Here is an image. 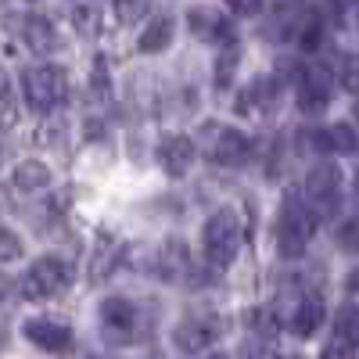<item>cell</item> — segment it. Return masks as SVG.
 <instances>
[{
    "label": "cell",
    "instance_id": "obj_25",
    "mask_svg": "<svg viewBox=\"0 0 359 359\" xmlns=\"http://www.w3.org/2000/svg\"><path fill=\"white\" fill-rule=\"evenodd\" d=\"M76 22L83 33H97V8H76Z\"/></svg>",
    "mask_w": 359,
    "mask_h": 359
},
{
    "label": "cell",
    "instance_id": "obj_11",
    "mask_svg": "<svg viewBox=\"0 0 359 359\" xmlns=\"http://www.w3.org/2000/svg\"><path fill=\"white\" fill-rule=\"evenodd\" d=\"M194 155H198V147H194V140L184 137V133L165 137V140L158 144V162H162V169H165L169 176H184V172L191 169Z\"/></svg>",
    "mask_w": 359,
    "mask_h": 359
},
{
    "label": "cell",
    "instance_id": "obj_20",
    "mask_svg": "<svg viewBox=\"0 0 359 359\" xmlns=\"http://www.w3.org/2000/svg\"><path fill=\"white\" fill-rule=\"evenodd\" d=\"M341 86L348 94H359V54H345L341 57V72H338Z\"/></svg>",
    "mask_w": 359,
    "mask_h": 359
},
{
    "label": "cell",
    "instance_id": "obj_21",
    "mask_svg": "<svg viewBox=\"0 0 359 359\" xmlns=\"http://www.w3.org/2000/svg\"><path fill=\"white\" fill-rule=\"evenodd\" d=\"M277 101V83L273 79H255L248 90V104H273Z\"/></svg>",
    "mask_w": 359,
    "mask_h": 359
},
{
    "label": "cell",
    "instance_id": "obj_22",
    "mask_svg": "<svg viewBox=\"0 0 359 359\" xmlns=\"http://www.w3.org/2000/svg\"><path fill=\"white\" fill-rule=\"evenodd\" d=\"M15 259H22V241L11 230L0 226V262H15Z\"/></svg>",
    "mask_w": 359,
    "mask_h": 359
},
{
    "label": "cell",
    "instance_id": "obj_13",
    "mask_svg": "<svg viewBox=\"0 0 359 359\" xmlns=\"http://www.w3.org/2000/svg\"><path fill=\"white\" fill-rule=\"evenodd\" d=\"M320 323H323V302L320 298H306V302L294 309V316H291V331L298 338H309Z\"/></svg>",
    "mask_w": 359,
    "mask_h": 359
},
{
    "label": "cell",
    "instance_id": "obj_7",
    "mask_svg": "<svg viewBox=\"0 0 359 359\" xmlns=\"http://www.w3.org/2000/svg\"><path fill=\"white\" fill-rule=\"evenodd\" d=\"M101 331L115 345L130 341L133 331H137V306L130 302V298H118V294L104 298V302H101Z\"/></svg>",
    "mask_w": 359,
    "mask_h": 359
},
{
    "label": "cell",
    "instance_id": "obj_4",
    "mask_svg": "<svg viewBox=\"0 0 359 359\" xmlns=\"http://www.w3.org/2000/svg\"><path fill=\"white\" fill-rule=\"evenodd\" d=\"M69 280H72V266L57 255H43L29 266L22 291H25V298H54L57 291L69 287Z\"/></svg>",
    "mask_w": 359,
    "mask_h": 359
},
{
    "label": "cell",
    "instance_id": "obj_10",
    "mask_svg": "<svg viewBox=\"0 0 359 359\" xmlns=\"http://www.w3.org/2000/svg\"><path fill=\"white\" fill-rule=\"evenodd\" d=\"M22 334L33 341L36 348H47V352H65L72 345V331H69V327L65 323H54V320H43V316L29 320L22 327Z\"/></svg>",
    "mask_w": 359,
    "mask_h": 359
},
{
    "label": "cell",
    "instance_id": "obj_9",
    "mask_svg": "<svg viewBox=\"0 0 359 359\" xmlns=\"http://www.w3.org/2000/svg\"><path fill=\"white\" fill-rule=\"evenodd\" d=\"M327 101H331V72L323 65H309L302 72V83H298V108L316 115L327 108Z\"/></svg>",
    "mask_w": 359,
    "mask_h": 359
},
{
    "label": "cell",
    "instance_id": "obj_28",
    "mask_svg": "<svg viewBox=\"0 0 359 359\" xmlns=\"http://www.w3.org/2000/svg\"><path fill=\"white\" fill-rule=\"evenodd\" d=\"M69 359H101V355H94V352H76V355H69Z\"/></svg>",
    "mask_w": 359,
    "mask_h": 359
},
{
    "label": "cell",
    "instance_id": "obj_19",
    "mask_svg": "<svg viewBox=\"0 0 359 359\" xmlns=\"http://www.w3.org/2000/svg\"><path fill=\"white\" fill-rule=\"evenodd\" d=\"M25 36H29V43L40 47V50H47V47L54 43V33H50V25H47L43 18H29V22H25Z\"/></svg>",
    "mask_w": 359,
    "mask_h": 359
},
{
    "label": "cell",
    "instance_id": "obj_24",
    "mask_svg": "<svg viewBox=\"0 0 359 359\" xmlns=\"http://www.w3.org/2000/svg\"><path fill=\"white\" fill-rule=\"evenodd\" d=\"M320 359H355V348L345 341H331V345H323Z\"/></svg>",
    "mask_w": 359,
    "mask_h": 359
},
{
    "label": "cell",
    "instance_id": "obj_15",
    "mask_svg": "<svg viewBox=\"0 0 359 359\" xmlns=\"http://www.w3.org/2000/svg\"><path fill=\"white\" fill-rule=\"evenodd\" d=\"M334 341H345V345H359V306H341L338 316H334Z\"/></svg>",
    "mask_w": 359,
    "mask_h": 359
},
{
    "label": "cell",
    "instance_id": "obj_18",
    "mask_svg": "<svg viewBox=\"0 0 359 359\" xmlns=\"http://www.w3.org/2000/svg\"><path fill=\"white\" fill-rule=\"evenodd\" d=\"M237 57H241V54H237V47H233V43H230V47H223V54L216 57V86H219V90H226V86L233 83Z\"/></svg>",
    "mask_w": 359,
    "mask_h": 359
},
{
    "label": "cell",
    "instance_id": "obj_5",
    "mask_svg": "<svg viewBox=\"0 0 359 359\" xmlns=\"http://www.w3.org/2000/svg\"><path fill=\"white\" fill-rule=\"evenodd\" d=\"M306 194L313 201V216H331L341 201V169L331 162L313 165V172L306 176Z\"/></svg>",
    "mask_w": 359,
    "mask_h": 359
},
{
    "label": "cell",
    "instance_id": "obj_17",
    "mask_svg": "<svg viewBox=\"0 0 359 359\" xmlns=\"http://www.w3.org/2000/svg\"><path fill=\"white\" fill-rule=\"evenodd\" d=\"M327 147H334V151H341V155H352L355 147H359V137H355V130H352V126L338 123V126L327 130Z\"/></svg>",
    "mask_w": 359,
    "mask_h": 359
},
{
    "label": "cell",
    "instance_id": "obj_14",
    "mask_svg": "<svg viewBox=\"0 0 359 359\" xmlns=\"http://www.w3.org/2000/svg\"><path fill=\"white\" fill-rule=\"evenodd\" d=\"M169 40H172V18L158 15V18L147 22V29L140 33V50L158 54V50H165V47H169Z\"/></svg>",
    "mask_w": 359,
    "mask_h": 359
},
{
    "label": "cell",
    "instance_id": "obj_1",
    "mask_svg": "<svg viewBox=\"0 0 359 359\" xmlns=\"http://www.w3.org/2000/svg\"><path fill=\"white\" fill-rule=\"evenodd\" d=\"M201 245H205V259L212 266H230L237 248H241V219H237L230 208H219L216 216L205 219Z\"/></svg>",
    "mask_w": 359,
    "mask_h": 359
},
{
    "label": "cell",
    "instance_id": "obj_8",
    "mask_svg": "<svg viewBox=\"0 0 359 359\" xmlns=\"http://www.w3.org/2000/svg\"><path fill=\"white\" fill-rule=\"evenodd\" d=\"M219 331H223V327H219L216 316H187V320L172 331V341H176L180 352L194 355V352H205L208 345H212V341L219 338Z\"/></svg>",
    "mask_w": 359,
    "mask_h": 359
},
{
    "label": "cell",
    "instance_id": "obj_3",
    "mask_svg": "<svg viewBox=\"0 0 359 359\" xmlns=\"http://www.w3.org/2000/svg\"><path fill=\"white\" fill-rule=\"evenodd\" d=\"M22 90H25L29 108L50 111L54 104L65 101L69 79H65V72L57 69V65H36V69H25L22 72Z\"/></svg>",
    "mask_w": 359,
    "mask_h": 359
},
{
    "label": "cell",
    "instance_id": "obj_6",
    "mask_svg": "<svg viewBox=\"0 0 359 359\" xmlns=\"http://www.w3.org/2000/svg\"><path fill=\"white\" fill-rule=\"evenodd\" d=\"M252 151V140L233 126H205V155L219 165H237Z\"/></svg>",
    "mask_w": 359,
    "mask_h": 359
},
{
    "label": "cell",
    "instance_id": "obj_29",
    "mask_svg": "<svg viewBox=\"0 0 359 359\" xmlns=\"http://www.w3.org/2000/svg\"><path fill=\"white\" fill-rule=\"evenodd\" d=\"M0 90H4V72H0Z\"/></svg>",
    "mask_w": 359,
    "mask_h": 359
},
{
    "label": "cell",
    "instance_id": "obj_30",
    "mask_svg": "<svg viewBox=\"0 0 359 359\" xmlns=\"http://www.w3.org/2000/svg\"><path fill=\"white\" fill-rule=\"evenodd\" d=\"M355 115H359V111H355Z\"/></svg>",
    "mask_w": 359,
    "mask_h": 359
},
{
    "label": "cell",
    "instance_id": "obj_23",
    "mask_svg": "<svg viewBox=\"0 0 359 359\" xmlns=\"http://www.w3.org/2000/svg\"><path fill=\"white\" fill-rule=\"evenodd\" d=\"M338 241H341V248L359 252V219H352V223H345V226L338 230Z\"/></svg>",
    "mask_w": 359,
    "mask_h": 359
},
{
    "label": "cell",
    "instance_id": "obj_2",
    "mask_svg": "<svg viewBox=\"0 0 359 359\" xmlns=\"http://www.w3.org/2000/svg\"><path fill=\"white\" fill-rule=\"evenodd\" d=\"M316 230V216L306 201H294L287 198V205L280 208V219H277V245L287 259L302 255V248L309 245V237Z\"/></svg>",
    "mask_w": 359,
    "mask_h": 359
},
{
    "label": "cell",
    "instance_id": "obj_26",
    "mask_svg": "<svg viewBox=\"0 0 359 359\" xmlns=\"http://www.w3.org/2000/svg\"><path fill=\"white\" fill-rule=\"evenodd\" d=\"M144 11V4H130V8H118V15H123V18H137Z\"/></svg>",
    "mask_w": 359,
    "mask_h": 359
},
{
    "label": "cell",
    "instance_id": "obj_27",
    "mask_svg": "<svg viewBox=\"0 0 359 359\" xmlns=\"http://www.w3.org/2000/svg\"><path fill=\"white\" fill-rule=\"evenodd\" d=\"M345 287H348V291H359V266H355L352 273L345 277Z\"/></svg>",
    "mask_w": 359,
    "mask_h": 359
},
{
    "label": "cell",
    "instance_id": "obj_16",
    "mask_svg": "<svg viewBox=\"0 0 359 359\" xmlns=\"http://www.w3.org/2000/svg\"><path fill=\"white\" fill-rule=\"evenodd\" d=\"M47 184H50V169L43 162H22L15 169V187H22V191H40Z\"/></svg>",
    "mask_w": 359,
    "mask_h": 359
},
{
    "label": "cell",
    "instance_id": "obj_12",
    "mask_svg": "<svg viewBox=\"0 0 359 359\" xmlns=\"http://www.w3.org/2000/svg\"><path fill=\"white\" fill-rule=\"evenodd\" d=\"M187 22L194 25V33L205 36V40H230V22L226 15L212 11V8H194L187 15Z\"/></svg>",
    "mask_w": 359,
    "mask_h": 359
}]
</instances>
